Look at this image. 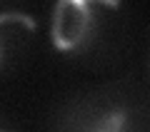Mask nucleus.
<instances>
[{"label": "nucleus", "instance_id": "nucleus-2", "mask_svg": "<svg viewBox=\"0 0 150 132\" xmlns=\"http://www.w3.org/2000/svg\"><path fill=\"white\" fill-rule=\"evenodd\" d=\"M140 112L133 105V100L118 95L112 90L105 92H90L83 100H75L70 105L68 120L63 127L75 130H103V132H118V130H133L140 127Z\"/></svg>", "mask_w": 150, "mask_h": 132}, {"label": "nucleus", "instance_id": "nucleus-4", "mask_svg": "<svg viewBox=\"0 0 150 132\" xmlns=\"http://www.w3.org/2000/svg\"><path fill=\"white\" fill-rule=\"evenodd\" d=\"M5 127H8V122L3 120V117H0V130H5Z\"/></svg>", "mask_w": 150, "mask_h": 132}, {"label": "nucleus", "instance_id": "nucleus-1", "mask_svg": "<svg viewBox=\"0 0 150 132\" xmlns=\"http://www.w3.org/2000/svg\"><path fill=\"white\" fill-rule=\"evenodd\" d=\"M120 25V0H55L50 13V40L60 55L88 58L105 50Z\"/></svg>", "mask_w": 150, "mask_h": 132}, {"label": "nucleus", "instance_id": "nucleus-3", "mask_svg": "<svg viewBox=\"0 0 150 132\" xmlns=\"http://www.w3.org/2000/svg\"><path fill=\"white\" fill-rule=\"evenodd\" d=\"M38 37V22L28 13L3 10L0 13V72L15 70Z\"/></svg>", "mask_w": 150, "mask_h": 132}]
</instances>
